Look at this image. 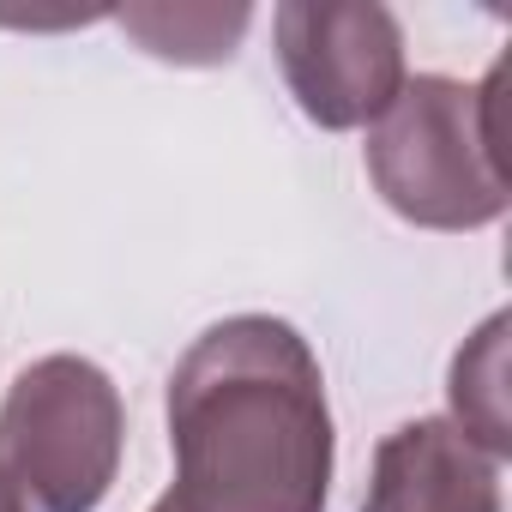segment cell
I'll list each match as a JSON object with an SVG mask.
<instances>
[{
  "mask_svg": "<svg viewBox=\"0 0 512 512\" xmlns=\"http://www.w3.org/2000/svg\"><path fill=\"white\" fill-rule=\"evenodd\" d=\"M169 452L157 512H326L338 434L308 338L272 314L199 332L169 374Z\"/></svg>",
  "mask_w": 512,
  "mask_h": 512,
  "instance_id": "cell-1",
  "label": "cell"
},
{
  "mask_svg": "<svg viewBox=\"0 0 512 512\" xmlns=\"http://www.w3.org/2000/svg\"><path fill=\"white\" fill-rule=\"evenodd\" d=\"M374 193L416 229H482L512 205L500 145V67L482 85L422 73L368 127Z\"/></svg>",
  "mask_w": 512,
  "mask_h": 512,
  "instance_id": "cell-2",
  "label": "cell"
},
{
  "mask_svg": "<svg viewBox=\"0 0 512 512\" xmlns=\"http://www.w3.org/2000/svg\"><path fill=\"white\" fill-rule=\"evenodd\" d=\"M127 446V404L85 356L31 362L0 398V476L25 512H97Z\"/></svg>",
  "mask_w": 512,
  "mask_h": 512,
  "instance_id": "cell-3",
  "label": "cell"
},
{
  "mask_svg": "<svg viewBox=\"0 0 512 512\" xmlns=\"http://www.w3.org/2000/svg\"><path fill=\"white\" fill-rule=\"evenodd\" d=\"M272 31L296 109L326 133L374 127L404 91V31L374 0H284Z\"/></svg>",
  "mask_w": 512,
  "mask_h": 512,
  "instance_id": "cell-4",
  "label": "cell"
},
{
  "mask_svg": "<svg viewBox=\"0 0 512 512\" xmlns=\"http://www.w3.org/2000/svg\"><path fill=\"white\" fill-rule=\"evenodd\" d=\"M362 512H500V458L458 422L416 416L380 440Z\"/></svg>",
  "mask_w": 512,
  "mask_h": 512,
  "instance_id": "cell-5",
  "label": "cell"
},
{
  "mask_svg": "<svg viewBox=\"0 0 512 512\" xmlns=\"http://www.w3.org/2000/svg\"><path fill=\"white\" fill-rule=\"evenodd\" d=\"M488 458L512 452L506 422V314H494L458 356H452V416Z\"/></svg>",
  "mask_w": 512,
  "mask_h": 512,
  "instance_id": "cell-6",
  "label": "cell"
},
{
  "mask_svg": "<svg viewBox=\"0 0 512 512\" xmlns=\"http://www.w3.org/2000/svg\"><path fill=\"white\" fill-rule=\"evenodd\" d=\"M127 37L175 67H223L241 43V31L253 25L247 7H127L121 13Z\"/></svg>",
  "mask_w": 512,
  "mask_h": 512,
  "instance_id": "cell-7",
  "label": "cell"
},
{
  "mask_svg": "<svg viewBox=\"0 0 512 512\" xmlns=\"http://www.w3.org/2000/svg\"><path fill=\"white\" fill-rule=\"evenodd\" d=\"M0 512H25V500L13 494V482H7V476H0Z\"/></svg>",
  "mask_w": 512,
  "mask_h": 512,
  "instance_id": "cell-8",
  "label": "cell"
}]
</instances>
